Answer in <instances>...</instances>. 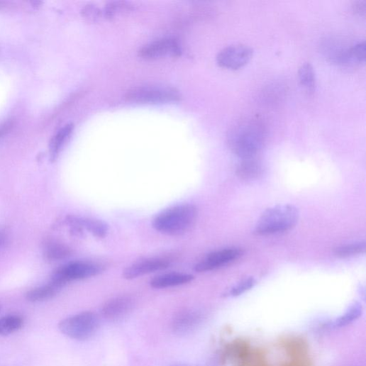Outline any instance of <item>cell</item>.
<instances>
[{
    "instance_id": "cell-20",
    "label": "cell",
    "mask_w": 366,
    "mask_h": 366,
    "mask_svg": "<svg viewBox=\"0 0 366 366\" xmlns=\"http://www.w3.org/2000/svg\"><path fill=\"white\" fill-rule=\"evenodd\" d=\"M23 323V319L18 316H8L0 318V336L11 335L19 331Z\"/></svg>"
},
{
    "instance_id": "cell-1",
    "label": "cell",
    "mask_w": 366,
    "mask_h": 366,
    "mask_svg": "<svg viewBox=\"0 0 366 366\" xmlns=\"http://www.w3.org/2000/svg\"><path fill=\"white\" fill-rule=\"evenodd\" d=\"M227 141L231 150L240 158L256 157L265 145L266 131L260 121L243 119L229 129Z\"/></svg>"
},
{
    "instance_id": "cell-8",
    "label": "cell",
    "mask_w": 366,
    "mask_h": 366,
    "mask_svg": "<svg viewBox=\"0 0 366 366\" xmlns=\"http://www.w3.org/2000/svg\"><path fill=\"white\" fill-rule=\"evenodd\" d=\"M181 46L174 38H162L152 42L139 51V55L143 59L155 60L167 57H177L181 55Z\"/></svg>"
},
{
    "instance_id": "cell-7",
    "label": "cell",
    "mask_w": 366,
    "mask_h": 366,
    "mask_svg": "<svg viewBox=\"0 0 366 366\" xmlns=\"http://www.w3.org/2000/svg\"><path fill=\"white\" fill-rule=\"evenodd\" d=\"M253 50L245 45H233L223 49L217 55L218 65L225 69L237 70L251 60Z\"/></svg>"
},
{
    "instance_id": "cell-28",
    "label": "cell",
    "mask_w": 366,
    "mask_h": 366,
    "mask_svg": "<svg viewBox=\"0 0 366 366\" xmlns=\"http://www.w3.org/2000/svg\"><path fill=\"white\" fill-rule=\"evenodd\" d=\"M13 127V122H7L0 125V137L9 133Z\"/></svg>"
},
{
    "instance_id": "cell-30",
    "label": "cell",
    "mask_w": 366,
    "mask_h": 366,
    "mask_svg": "<svg viewBox=\"0 0 366 366\" xmlns=\"http://www.w3.org/2000/svg\"><path fill=\"white\" fill-rule=\"evenodd\" d=\"M173 366H191V365H173Z\"/></svg>"
},
{
    "instance_id": "cell-24",
    "label": "cell",
    "mask_w": 366,
    "mask_h": 366,
    "mask_svg": "<svg viewBox=\"0 0 366 366\" xmlns=\"http://www.w3.org/2000/svg\"><path fill=\"white\" fill-rule=\"evenodd\" d=\"M256 284V281L254 278H248L242 281L238 285L231 289L228 295L232 297L239 296L245 292L252 289Z\"/></svg>"
},
{
    "instance_id": "cell-13",
    "label": "cell",
    "mask_w": 366,
    "mask_h": 366,
    "mask_svg": "<svg viewBox=\"0 0 366 366\" xmlns=\"http://www.w3.org/2000/svg\"><path fill=\"white\" fill-rule=\"evenodd\" d=\"M194 279V277L190 274L170 272L155 277L150 281V284L153 289H163L185 285L191 283Z\"/></svg>"
},
{
    "instance_id": "cell-9",
    "label": "cell",
    "mask_w": 366,
    "mask_h": 366,
    "mask_svg": "<svg viewBox=\"0 0 366 366\" xmlns=\"http://www.w3.org/2000/svg\"><path fill=\"white\" fill-rule=\"evenodd\" d=\"M242 255V250L235 248L215 251L197 263L195 270L199 272L211 271L236 260Z\"/></svg>"
},
{
    "instance_id": "cell-4",
    "label": "cell",
    "mask_w": 366,
    "mask_h": 366,
    "mask_svg": "<svg viewBox=\"0 0 366 366\" xmlns=\"http://www.w3.org/2000/svg\"><path fill=\"white\" fill-rule=\"evenodd\" d=\"M181 94L176 88L164 84L142 85L130 89L126 99L136 104H168L177 103Z\"/></svg>"
},
{
    "instance_id": "cell-23",
    "label": "cell",
    "mask_w": 366,
    "mask_h": 366,
    "mask_svg": "<svg viewBox=\"0 0 366 366\" xmlns=\"http://www.w3.org/2000/svg\"><path fill=\"white\" fill-rule=\"evenodd\" d=\"M71 254V250L65 245L50 244L45 250V255L50 260H60L65 259Z\"/></svg>"
},
{
    "instance_id": "cell-22",
    "label": "cell",
    "mask_w": 366,
    "mask_h": 366,
    "mask_svg": "<svg viewBox=\"0 0 366 366\" xmlns=\"http://www.w3.org/2000/svg\"><path fill=\"white\" fill-rule=\"evenodd\" d=\"M133 7L126 2H113L105 9L104 15L108 19H113L120 16L129 13L133 11Z\"/></svg>"
},
{
    "instance_id": "cell-18",
    "label": "cell",
    "mask_w": 366,
    "mask_h": 366,
    "mask_svg": "<svg viewBox=\"0 0 366 366\" xmlns=\"http://www.w3.org/2000/svg\"><path fill=\"white\" fill-rule=\"evenodd\" d=\"M300 83L309 93H313L316 88V73L313 65L309 62L303 64L299 70Z\"/></svg>"
},
{
    "instance_id": "cell-29",
    "label": "cell",
    "mask_w": 366,
    "mask_h": 366,
    "mask_svg": "<svg viewBox=\"0 0 366 366\" xmlns=\"http://www.w3.org/2000/svg\"><path fill=\"white\" fill-rule=\"evenodd\" d=\"M6 243V235L0 232V248H2L5 245Z\"/></svg>"
},
{
    "instance_id": "cell-17",
    "label": "cell",
    "mask_w": 366,
    "mask_h": 366,
    "mask_svg": "<svg viewBox=\"0 0 366 366\" xmlns=\"http://www.w3.org/2000/svg\"><path fill=\"white\" fill-rule=\"evenodd\" d=\"M60 290L50 284L48 286L39 287L28 292L26 299L32 303L43 302L55 297Z\"/></svg>"
},
{
    "instance_id": "cell-11",
    "label": "cell",
    "mask_w": 366,
    "mask_h": 366,
    "mask_svg": "<svg viewBox=\"0 0 366 366\" xmlns=\"http://www.w3.org/2000/svg\"><path fill=\"white\" fill-rule=\"evenodd\" d=\"M170 265L168 259L152 257L139 260L128 266L123 272V277L133 280L157 271L167 268Z\"/></svg>"
},
{
    "instance_id": "cell-16",
    "label": "cell",
    "mask_w": 366,
    "mask_h": 366,
    "mask_svg": "<svg viewBox=\"0 0 366 366\" xmlns=\"http://www.w3.org/2000/svg\"><path fill=\"white\" fill-rule=\"evenodd\" d=\"M74 129L72 124H67L62 128L51 140L50 151L51 159L55 160L62 148L71 136Z\"/></svg>"
},
{
    "instance_id": "cell-25",
    "label": "cell",
    "mask_w": 366,
    "mask_h": 366,
    "mask_svg": "<svg viewBox=\"0 0 366 366\" xmlns=\"http://www.w3.org/2000/svg\"><path fill=\"white\" fill-rule=\"evenodd\" d=\"M352 54L357 65L365 63L366 58V46L365 40L357 41L353 43L352 47Z\"/></svg>"
},
{
    "instance_id": "cell-21",
    "label": "cell",
    "mask_w": 366,
    "mask_h": 366,
    "mask_svg": "<svg viewBox=\"0 0 366 366\" xmlns=\"http://www.w3.org/2000/svg\"><path fill=\"white\" fill-rule=\"evenodd\" d=\"M366 243L359 241L339 246L335 249V254L340 257H349L362 254L365 252Z\"/></svg>"
},
{
    "instance_id": "cell-14",
    "label": "cell",
    "mask_w": 366,
    "mask_h": 366,
    "mask_svg": "<svg viewBox=\"0 0 366 366\" xmlns=\"http://www.w3.org/2000/svg\"><path fill=\"white\" fill-rule=\"evenodd\" d=\"M67 222L72 226L86 229L98 238H105L109 231V226L106 223L97 219L69 216Z\"/></svg>"
},
{
    "instance_id": "cell-2",
    "label": "cell",
    "mask_w": 366,
    "mask_h": 366,
    "mask_svg": "<svg viewBox=\"0 0 366 366\" xmlns=\"http://www.w3.org/2000/svg\"><path fill=\"white\" fill-rule=\"evenodd\" d=\"M197 208L192 204H182L169 208L153 220V228L164 235L177 236L186 233L195 224Z\"/></svg>"
},
{
    "instance_id": "cell-10",
    "label": "cell",
    "mask_w": 366,
    "mask_h": 366,
    "mask_svg": "<svg viewBox=\"0 0 366 366\" xmlns=\"http://www.w3.org/2000/svg\"><path fill=\"white\" fill-rule=\"evenodd\" d=\"M203 313L197 310L179 311L172 318L171 328L178 336H186L195 331L204 322Z\"/></svg>"
},
{
    "instance_id": "cell-6",
    "label": "cell",
    "mask_w": 366,
    "mask_h": 366,
    "mask_svg": "<svg viewBox=\"0 0 366 366\" xmlns=\"http://www.w3.org/2000/svg\"><path fill=\"white\" fill-rule=\"evenodd\" d=\"M104 270L102 265L96 262L84 261L70 262L54 272L50 284L60 290L69 282L96 277Z\"/></svg>"
},
{
    "instance_id": "cell-5",
    "label": "cell",
    "mask_w": 366,
    "mask_h": 366,
    "mask_svg": "<svg viewBox=\"0 0 366 366\" xmlns=\"http://www.w3.org/2000/svg\"><path fill=\"white\" fill-rule=\"evenodd\" d=\"M100 326L99 316L85 311L62 320L59 329L65 336L77 340H85L93 337Z\"/></svg>"
},
{
    "instance_id": "cell-19",
    "label": "cell",
    "mask_w": 366,
    "mask_h": 366,
    "mask_svg": "<svg viewBox=\"0 0 366 366\" xmlns=\"http://www.w3.org/2000/svg\"><path fill=\"white\" fill-rule=\"evenodd\" d=\"M361 304L357 302L353 304L341 316L336 319L333 323L334 328L347 326L356 321L362 314Z\"/></svg>"
},
{
    "instance_id": "cell-12",
    "label": "cell",
    "mask_w": 366,
    "mask_h": 366,
    "mask_svg": "<svg viewBox=\"0 0 366 366\" xmlns=\"http://www.w3.org/2000/svg\"><path fill=\"white\" fill-rule=\"evenodd\" d=\"M135 306L130 296H119L107 301L102 308L101 314L105 319L118 321L131 312Z\"/></svg>"
},
{
    "instance_id": "cell-27",
    "label": "cell",
    "mask_w": 366,
    "mask_h": 366,
    "mask_svg": "<svg viewBox=\"0 0 366 366\" xmlns=\"http://www.w3.org/2000/svg\"><path fill=\"white\" fill-rule=\"evenodd\" d=\"M353 11L360 16H365L366 13V2L362 1L355 2L353 6Z\"/></svg>"
},
{
    "instance_id": "cell-3",
    "label": "cell",
    "mask_w": 366,
    "mask_h": 366,
    "mask_svg": "<svg viewBox=\"0 0 366 366\" xmlns=\"http://www.w3.org/2000/svg\"><path fill=\"white\" fill-rule=\"evenodd\" d=\"M299 218V210L292 205H279L267 209L260 217L255 233L267 235L292 229Z\"/></svg>"
},
{
    "instance_id": "cell-26",
    "label": "cell",
    "mask_w": 366,
    "mask_h": 366,
    "mask_svg": "<svg viewBox=\"0 0 366 366\" xmlns=\"http://www.w3.org/2000/svg\"><path fill=\"white\" fill-rule=\"evenodd\" d=\"M82 16L90 22H96L102 16V12L95 6H87L82 10Z\"/></svg>"
},
{
    "instance_id": "cell-15",
    "label": "cell",
    "mask_w": 366,
    "mask_h": 366,
    "mask_svg": "<svg viewBox=\"0 0 366 366\" xmlns=\"http://www.w3.org/2000/svg\"><path fill=\"white\" fill-rule=\"evenodd\" d=\"M263 172V165L256 157L241 159L236 170L237 175L244 180L257 179Z\"/></svg>"
}]
</instances>
